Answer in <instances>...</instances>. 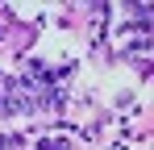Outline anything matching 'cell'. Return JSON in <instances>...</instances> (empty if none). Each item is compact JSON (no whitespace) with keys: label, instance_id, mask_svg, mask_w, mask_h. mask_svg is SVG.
Segmentation results:
<instances>
[{"label":"cell","instance_id":"obj_1","mask_svg":"<svg viewBox=\"0 0 154 150\" xmlns=\"http://www.w3.org/2000/svg\"><path fill=\"white\" fill-rule=\"evenodd\" d=\"M42 150H67L63 142H42Z\"/></svg>","mask_w":154,"mask_h":150}]
</instances>
